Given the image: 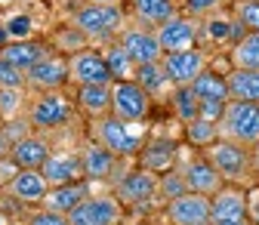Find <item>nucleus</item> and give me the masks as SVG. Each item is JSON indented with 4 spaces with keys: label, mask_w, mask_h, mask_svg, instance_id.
<instances>
[{
    "label": "nucleus",
    "mask_w": 259,
    "mask_h": 225,
    "mask_svg": "<svg viewBox=\"0 0 259 225\" xmlns=\"http://www.w3.org/2000/svg\"><path fill=\"white\" fill-rule=\"evenodd\" d=\"M204 154L216 167V173L225 179V185H241V188L259 185V176L253 167V148L229 142V139H216L210 148H204Z\"/></svg>",
    "instance_id": "nucleus-1"
},
{
    "label": "nucleus",
    "mask_w": 259,
    "mask_h": 225,
    "mask_svg": "<svg viewBox=\"0 0 259 225\" xmlns=\"http://www.w3.org/2000/svg\"><path fill=\"white\" fill-rule=\"evenodd\" d=\"M90 139L105 145L108 151H114L117 157H139V151L145 148L148 136H145V123H126L114 114L96 117L90 120Z\"/></svg>",
    "instance_id": "nucleus-2"
},
{
    "label": "nucleus",
    "mask_w": 259,
    "mask_h": 225,
    "mask_svg": "<svg viewBox=\"0 0 259 225\" xmlns=\"http://www.w3.org/2000/svg\"><path fill=\"white\" fill-rule=\"evenodd\" d=\"M71 25L83 31L90 43H111L126 28V19L120 4H83L74 10Z\"/></svg>",
    "instance_id": "nucleus-3"
},
{
    "label": "nucleus",
    "mask_w": 259,
    "mask_h": 225,
    "mask_svg": "<svg viewBox=\"0 0 259 225\" xmlns=\"http://www.w3.org/2000/svg\"><path fill=\"white\" fill-rule=\"evenodd\" d=\"M219 139H229L238 145H259V102L229 99L219 117Z\"/></svg>",
    "instance_id": "nucleus-4"
},
{
    "label": "nucleus",
    "mask_w": 259,
    "mask_h": 225,
    "mask_svg": "<svg viewBox=\"0 0 259 225\" xmlns=\"http://www.w3.org/2000/svg\"><path fill=\"white\" fill-rule=\"evenodd\" d=\"M74 117H77V105L62 89L40 93L37 99L28 105V120H31L34 130H62V126H71Z\"/></svg>",
    "instance_id": "nucleus-5"
},
{
    "label": "nucleus",
    "mask_w": 259,
    "mask_h": 225,
    "mask_svg": "<svg viewBox=\"0 0 259 225\" xmlns=\"http://www.w3.org/2000/svg\"><path fill=\"white\" fill-rule=\"evenodd\" d=\"M154 99L136 80H114L111 83V114L126 123H145Z\"/></svg>",
    "instance_id": "nucleus-6"
},
{
    "label": "nucleus",
    "mask_w": 259,
    "mask_h": 225,
    "mask_svg": "<svg viewBox=\"0 0 259 225\" xmlns=\"http://www.w3.org/2000/svg\"><path fill=\"white\" fill-rule=\"evenodd\" d=\"M126 216V207L120 204L117 195H90L83 198L71 213V225H120Z\"/></svg>",
    "instance_id": "nucleus-7"
},
{
    "label": "nucleus",
    "mask_w": 259,
    "mask_h": 225,
    "mask_svg": "<svg viewBox=\"0 0 259 225\" xmlns=\"http://www.w3.org/2000/svg\"><path fill=\"white\" fill-rule=\"evenodd\" d=\"M176 170L182 173V179H185L188 191H198V195H207V198H213L216 191L225 185V179L216 173V167L207 160V154H204V151H198V154H185V151L179 148Z\"/></svg>",
    "instance_id": "nucleus-8"
},
{
    "label": "nucleus",
    "mask_w": 259,
    "mask_h": 225,
    "mask_svg": "<svg viewBox=\"0 0 259 225\" xmlns=\"http://www.w3.org/2000/svg\"><path fill=\"white\" fill-rule=\"evenodd\" d=\"M157 182H160L157 173L136 167V170H126L114 179V195L120 198L123 207H145L157 198Z\"/></svg>",
    "instance_id": "nucleus-9"
},
{
    "label": "nucleus",
    "mask_w": 259,
    "mask_h": 225,
    "mask_svg": "<svg viewBox=\"0 0 259 225\" xmlns=\"http://www.w3.org/2000/svg\"><path fill=\"white\" fill-rule=\"evenodd\" d=\"M68 80L74 86H96V83H114L108 62L102 56V50L87 47L68 56Z\"/></svg>",
    "instance_id": "nucleus-10"
},
{
    "label": "nucleus",
    "mask_w": 259,
    "mask_h": 225,
    "mask_svg": "<svg viewBox=\"0 0 259 225\" xmlns=\"http://www.w3.org/2000/svg\"><path fill=\"white\" fill-rule=\"evenodd\" d=\"M210 225H250L247 213V188L222 185L210 198Z\"/></svg>",
    "instance_id": "nucleus-11"
},
{
    "label": "nucleus",
    "mask_w": 259,
    "mask_h": 225,
    "mask_svg": "<svg viewBox=\"0 0 259 225\" xmlns=\"http://www.w3.org/2000/svg\"><path fill=\"white\" fill-rule=\"evenodd\" d=\"M154 34L160 40V50L167 53H182V50H191L198 47L201 40V19H191L185 13H176L173 19H167L164 25L154 28Z\"/></svg>",
    "instance_id": "nucleus-12"
},
{
    "label": "nucleus",
    "mask_w": 259,
    "mask_h": 225,
    "mask_svg": "<svg viewBox=\"0 0 259 225\" xmlns=\"http://www.w3.org/2000/svg\"><path fill=\"white\" fill-rule=\"evenodd\" d=\"M160 62H164V68H167V74L176 86H191L194 77L210 68V50L191 47V50H182V53H167Z\"/></svg>",
    "instance_id": "nucleus-13"
},
{
    "label": "nucleus",
    "mask_w": 259,
    "mask_h": 225,
    "mask_svg": "<svg viewBox=\"0 0 259 225\" xmlns=\"http://www.w3.org/2000/svg\"><path fill=\"white\" fill-rule=\"evenodd\" d=\"M68 80V56L62 53H47L40 62L28 68V86L37 89V93H53V89H62Z\"/></svg>",
    "instance_id": "nucleus-14"
},
{
    "label": "nucleus",
    "mask_w": 259,
    "mask_h": 225,
    "mask_svg": "<svg viewBox=\"0 0 259 225\" xmlns=\"http://www.w3.org/2000/svg\"><path fill=\"white\" fill-rule=\"evenodd\" d=\"M117 43L130 53V59L136 62V65H148V62H160L164 59V50H160V40L154 34V28H145V25H133V28H123Z\"/></svg>",
    "instance_id": "nucleus-15"
},
{
    "label": "nucleus",
    "mask_w": 259,
    "mask_h": 225,
    "mask_svg": "<svg viewBox=\"0 0 259 225\" xmlns=\"http://www.w3.org/2000/svg\"><path fill=\"white\" fill-rule=\"evenodd\" d=\"M244 34H247V28L235 19V13L219 10V13H213V16H207L201 22V40H198V47H204V50L207 47H232Z\"/></svg>",
    "instance_id": "nucleus-16"
},
{
    "label": "nucleus",
    "mask_w": 259,
    "mask_h": 225,
    "mask_svg": "<svg viewBox=\"0 0 259 225\" xmlns=\"http://www.w3.org/2000/svg\"><path fill=\"white\" fill-rule=\"evenodd\" d=\"M170 225H207L210 222V198L198 191H185V195L167 201L164 210Z\"/></svg>",
    "instance_id": "nucleus-17"
},
{
    "label": "nucleus",
    "mask_w": 259,
    "mask_h": 225,
    "mask_svg": "<svg viewBox=\"0 0 259 225\" xmlns=\"http://www.w3.org/2000/svg\"><path fill=\"white\" fill-rule=\"evenodd\" d=\"M80 157H83V176H87V182H105V179L114 182L120 176V160L123 157H117L114 151H108L99 142L90 139L80 148Z\"/></svg>",
    "instance_id": "nucleus-18"
},
{
    "label": "nucleus",
    "mask_w": 259,
    "mask_h": 225,
    "mask_svg": "<svg viewBox=\"0 0 259 225\" xmlns=\"http://www.w3.org/2000/svg\"><path fill=\"white\" fill-rule=\"evenodd\" d=\"M40 173L47 176V182H50V188L53 185H68V182H80V179H87L83 176V157H80V151H68V148H62V151H53L50 157H47V164L40 167Z\"/></svg>",
    "instance_id": "nucleus-19"
},
{
    "label": "nucleus",
    "mask_w": 259,
    "mask_h": 225,
    "mask_svg": "<svg viewBox=\"0 0 259 225\" xmlns=\"http://www.w3.org/2000/svg\"><path fill=\"white\" fill-rule=\"evenodd\" d=\"M0 191H4L7 198L19 201V204H44L47 191H50V182H47V176L40 170H19Z\"/></svg>",
    "instance_id": "nucleus-20"
},
{
    "label": "nucleus",
    "mask_w": 259,
    "mask_h": 225,
    "mask_svg": "<svg viewBox=\"0 0 259 225\" xmlns=\"http://www.w3.org/2000/svg\"><path fill=\"white\" fill-rule=\"evenodd\" d=\"M93 195V182L80 179V182H68V185H53L47 191V198H44V210H53V213H62V216H68L83 198Z\"/></svg>",
    "instance_id": "nucleus-21"
},
{
    "label": "nucleus",
    "mask_w": 259,
    "mask_h": 225,
    "mask_svg": "<svg viewBox=\"0 0 259 225\" xmlns=\"http://www.w3.org/2000/svg\"><path fill=\"white\" fill-rule=\"evenodd\" d=\"M176 160H179V145L173 139H148L145 148L139 151V167L151 170V173H167L176 167Z\"/></svg>",
    "instance_id": "nucleus-22"
},
{
    "label": "nucleus",
    "mask_w": 259,
    "mask_h": 225,
    "mask_svg": "<svg viewBox=\"0 0 259 225\" xmlns=\"http://www.w3.org/2000/svg\"><path fill=\"white\" fill-rule=\"evenodd\" d=\"M74 105L83 117L96 120L111 114V83H96V86H74Z\"/></svg>",
    "instance_id": "nucleus-23"
},
{
    "label": "nucleus",
    "mask_w": 259,
    "mask_h": 225,
    "mask_svg": "<svg viewBox=\"0 0 259 225\" xmlns=\"http://www.w3.org/2000/svg\"><path fill=\"white\" fill-rule=\"evenodd\" d=\"M50 154H53L50 139H47V136H37V133L25 136V139L16 142L13 151H10V157L16 160L22 170H40V167L47 164V157H50Z\"/></svg>",
    "instance_id": "nucleus-24"
},
{
    "label": "nucleus",
    "mask_w": 259,
    "mask_h": 225,
    "mask_svg": "<svg viewBox=\"0 0 259 225\" xmlns=\"http://www.w3.org/2000/svg\"><path fill=\"white\" fill-rule=\"evenodd\" d=\"M133 19L145 28H157L179 13V0H126Z\"/></svg>",
    "instance_id": "nucleus-25"
},
{
    "label": "nucleus",
    "mask_w": 259,
    "mask_h": 225,
    "mask_svg": "<svg viewBox=\"0 0 259 225\" xmlns=\"http://www.w3.org/2000/svg\"><path fill=\"white\" fill-rule=\"evenodd\" d=\"M136 83L151 96V99H170L176 93V83L170 80L164 62H148V65L136 68Z\"/></svg>",
    "instance_id": "nucleus-26"
},
{
    "label": "nucleus",
    "mask_w": 259,
    "mask_h": 225,
    "mask_svg": "<svg viewBox=\"0 0 259 225\" xmlns=\"http://www.w3.org/2000/svg\"><path fill=\"white\" fill-rule=\"evenodd\" d=\"M50 53V47L44 43V40H10V43H4L0 47V59H7L10 65H19L22 71H28L34 62H40L44 56Z\"/></svg>",
    "instance_id": "nucleus-27"
},
{
    "label": "nucleus",
    "mask_w": 259,
    "mask_h": 225,
    "mask_svg": "<svg viewBox=\"0 0 259 225\" xmlns=\"http://www.w3.org/2000/svg\"><path fill=\"white\" fill-rule=\"evenodd\" d=\"M225 83H229V99L259 102V68H229Z\"/></svg>",
    "instance_id": "nucleus-28"
},
{
    "label": "nucleus",
    "mask_w": 259,
    "mask_h": 225,
    "mask_svg": "<svg viewBox=\"0 0 259 225\" xmlns=\"http://www.w3.org/2000/svg\"><path fill=\"white\" fill-rule=\"evenodd\" d=\"M191 93L198 96L201 102H229V83H225V74H216L213 68H207L204 74H198L191 80Z\"/></svg>",
    "instance_id": "nucleus-29"
},
{
    "label": "nucleus",
    "mask_w": 259,
    "mask_h": 225,
    "mask_svg": "<svg viewBox=\"0 0 259 225\" xmlns=\"http://www.w3.org/2000/svg\"><path fill=\"white\" fill-rule=\"evenodd\" d=\"M229 62L232 68H259V31H247L229 47Z\"/></svg>",
    "instance_id": "nucleus-30"
},
{
    "label": "nucleus",
    "mask_w": 259,
    "mask_h": 225,
    "mask_svg": "<svg viewBox=\"0 0 259 225\" xmlns=\"http://www.w3.org/2000/svg\"><path fill=\"white\" fill-rule=\"evenodd\" d=\"M102 56H105V62H108V71H111L114 80H136V68H139V65L130 59V53H126L117 40L105 43Z\"/></svg>",
    "instance_id": "nucleus-31"
},
{
    "label": "nucleus",
    "mask_w": 259,
    "mask_h": 225,
    "mask_svg": "<svg viewBox=\"0 0 259 225\" xmlns=\"http://www.w3.org/2000/svg\"><path fill=\"white\" fill-rule=\"evenodd\" d=\"M182 130H185V139L191 142V148H210L216 139H219V123L216 120H207V117H194L188 123H182Z\"/></svg>",
    "instance_id": "nucleus-32"
},
{
    "label": "nucleus",
    "mask_w": 259,
    "mask_h": 225,
    "mask_svg": "<svg viewBox=\"0 0 259 225\" xmlns=\"http://www.w3.org/2000/svg\"><path fill=\"white\" fill-rule=\"evenodd\" d=\"M90 40L87 34L77 28V25H62L56 34H53V53H62V56H71L77 50H87Z\"/></svg>",
    "instance_id": "nucleus-33"
},
{
    "label": "nucleus",
    "mask_w": 259,
    "mask_h": 225,
    "mask_svg": "<svg viewBox=\"0 0 259 225\" xmlns=\"http://www.w3.org/2000/svg\"><path fill=\"white\" fill-rule=\"evenodd\" d=\"M170 108H173V114H176L179 123H188V120L198 117V111H201V99L191 93V86H176V93L170 96Z\"/></svg>",
    "instance_id": "nucleus-34"
},
{
    "label": "nucleus",
    "mask_w": 259,
    "mask_h": 225,
    "mask_svg": "<svg viewBox=\"0 0 259 225\" xmlns=\"http://www.w3.org/2000/svg\"><path fill=\"white\" fill-rule=\"evenodd\" d=\"M235 0H179V13L191 16V19H207L225 7H232Z\"/></svg>",
    "instance_id": "nucleus-35"
},
{
    "label": "nucleus",
    "mask_w": 259,
    "mask_h": 225,
    "mask_svg": "<svg viewBox=\"0 0 259 225\" xmlns=\"http://www.w3.org/2000/svg\"><path fill=\"white\" fill-rule=\"evenodd\" d=\"M188 191V185H185V179H182V173L173 167V170H167V173H160V182H157V198H164V204L167 201H173V198H179V195H185Z\"/></svg>",
    "instance_id": "nucleus-36"
},
{
    "label": "nucleus",
    "mask_w": 259,
    "mask_h": 225,
    "mask_svg": "<svg viewBox=\"0 0 259 225\" xmlns=\"http://www.w3.org/2000/svg\"><path fill=\"white\" fill-rule=\"evenodd\" d=\"M25 111V89H0V117L16 120Z\"/></svg>",
    "instance_id": "nucleus-37"
},
{
    "label": "nucleus",
    "mask_w": 259,
    "mask_h": 225,
    "mask_svg": "<svg viewBox=\"0 0 259 225\" xmlns=\"http://www.w3.org/2000/svg\"><path fill=\"white\" fill-rule=\"evenodd\" d=\"M232 13L247 31H259V0H235Z\"/></svg>",
    "instance_id": "nucleus-38"
},
{
    "label": "nucleus",
    "mask_w": 259,
    "mask_h": 225,
    "mask_svg": "<svg viewBox=\"0 0 259 225\" xmlns=\"http://www.w3.org/2000/svg\"><path fill=\"white\" fill-rule=\"evenodd\" d=\"M0 89H28V71L0 59Z\"/></svg>",
    "instance_id": "nucleus-39"
},
{
    "label": "nucleus",
    "mask_w": 259,
    "mask_h": 225,
    "mask_svg": "<svg viewBox=\"0 0 259 225\" xmlns=\"http://www.w3.org/2000/svg\"><path fill=\"white\" fill-rule=\"evenodd\" d=\"M31 16H13L10 22H7V34H10V40H28V34H31Z\"/></svg>",
    "instance_id": "nucleus-40"
},
{
    "label": "nucleus",
    "mask_w": 259,
    "mask_h": 225,
    "mask_svg": "<svg viewBox=\"0 0 259 225\" xmlns=\"http://www.w3.org/2000/svg\"><path fill=\"white\" fill-rule=\"evenodd\" d=\"M25 225H71L68 222V216H62V213H53V210H34L28 219H25Z\"/></svg>",
    "instance_id": "nucleus-41"
},
{
    "label": "nucleus",
    "mask_w": 259,
    "mask_h": 225,
    "mask_svg": "<svg viewBox=\"0 0 259 225\" xmlns=\"http://www.w3.org/2000/svg\"><path fill=\"white\" fill-rule=\"evenodd\" d=\"M247 213H250V225H259V185L247 188Z\"/></svg>",
    "instance_id": "nucleus-42"
},
{
    "label": "nucleus",
    "mask_w": 259,
    "mask_h": 225,
    "mask_svg": "<svg viewBox=\"0 0 259 225\" xmlns=\"http://www.w3.org/2000/svg\"><path fill=\"white\" fill-rule=\"evenodd\" d=\"M19 170H22V167L16 164V160H13L10 154H7V157H0V188H4V185H7L16 173H19Z\"/></svg>",
    "instance_id": "nucleus-43"
},
{
    "label": "nucleus",
    "mask_w": 259,
    "mask_h": 225,
    "mask_svg": "<svg viewBox=\"0 0 259 225\" xmlns=\"http://www.w3.org/2000/svg\"><path fill=\"white\" fill-rule=\"evenodd\" d=\"M225 105H229V102H201L198 117H207V120H216V123H219V117H222Z\"/></svg>",
    "instance_id": "nucleus-44"
},
{
    "label": "nucleus",
    "mask_w": 259,
    "mask_h": 225,
    "mask_svg": "<svg viewBox=\"0 0 259 225\" xmlns=\"http://www.w3.org/2000/svg\"><path fill=\"white\" fill-rule=\"evenodd\" d=\"M87 4H120V0H87Z\"/></svg>",
    "instance_id": "nucleus-45"
},
{
    "label": "nucleus",
    "mask_w": 259,
    "mask_h": 225,
    "mask_svg": "<svg viewBox=\"0 0 259 225\" xmlns=\"http://www.w3.org/2000/svg\"><path fill=\"white\" fill-rule=\"evenodd\" d=\"M0 225H10V222H7V216H4V210H0Z\"/></svg>",
    "instance_id": "nucleus-46"
},
{
    "label": "nucleus",
    "mask_w": 259,
    "mask_h": 225,
    "mask_svg": "<svg viewBox=\"0 0 259 225\" xmlns=\"http://www.w3.org/2000/svg\"><path fill=\"white\" fill-rule=\"evenodd\" d=\"M0 123H4V117H0Z\"/></svg>",
    "instance_id": "nucleus-47"
},
{
    "label": "nucleus",
    "mask_w": 259,
    "mask_h": 225,
    "mask_svg": "<svg viewBox=\"0 0 259 225\" xmlns=\"http://www.w3.org/2000/svg\"><path fill=\"white\" fill-rule=\"evenodd\" d=\"M164 225H170V222H164Z\"/></svg>",
    "instance_id": "nucleus-48"
},
{
    "label": "nucleus",
    "mask_w": 259,
    "mask_h": 225,
    "mask_svg": "<svg viewBox=\"0 0 259 225\" xmlns=\"http://www.w3.org/2000/svg\"><path fill=\"white\" fill-rule=\"evenodd\" d=\"M207 225H210V222H207Z\"/></svg>",
    "instance_id": "nucleus-49"
}]
</instances>
